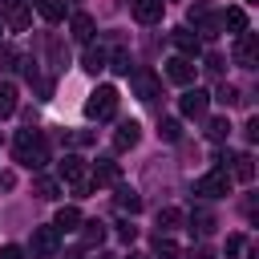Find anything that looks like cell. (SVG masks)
Returning a JSON list of instances; mask_svg holds the SVG:
<instances>
[{
  "instance_id": "14",
  "label": "cell",
  "mask_w": 259,
  "mask_h": 259,
  "mask_svg": "<svg viewBox=\"0 0 259 259\" xmlns=\"http://www.w3.org/2000/svg\"><path fill=\"white\" fill-rule=\"evenodd\" d=\"M117 174H121V170H117L113 158H97V162H93V186H113Z\"/></svg>"
},
{
  "instance_id": "30",
  "label": "cell",
  "mask_w": 259,
  "mask_h": 259,
  "mask_svg": "<svg viewBox=\"0 0 259 259\" xmlns=\"http://www.w3.org/2000/svg\"><path fill=\"white\" fill-rule=\"evenodd\" d=\"M214 101H219V105H239L243 97H239V89H235V85H227V81H223V85H219V93H214Z\"/></svg>"
},
{
  "instance_id": "12",
  "label": "cell",
  "mask_w": 259,
  "mask_h": 259,
  "mask_svg": "<svg viewBox=\"0 0 259 259\" xmlns=\"http://www.w3.org/2000/svg\"><path fill=\"white\" fill-rule=\"evenodd\" d=\"M134 93H138L142 101H154V97H158V77H154L150 69H134Z\"/></svg>"
},
{
  "instance_id": "24",
  "label": "cell",
  "mask_w": 259,
  "mask_h": 259,
  "mask_svg": "<svg viewBox=\"0 0 259 259\" xmlns=\"http://www.w3.org/2000/svg\"><path fill=\"white\" fill-rule=\"evenodd\" d=\"M12 113H16V85L0 81V117H12Z\"/></svg>"
},
{
  "instance_id": "38",
  "label": "cell",
  "mask_w": 259,
  "mask_h": 259,
  "mask_svg": "<svg viewBox=\"0 0 259 259\" xmlns=\"http://www.w3.org/2000/svg\"><path fill=\"white\" fill-rule=\"evenodd\" d=\"M186 259H210V251H206V247H190V251H186Z\"/></svg>"
},
{
  "instance_id": "10",
  "label": "cell",
  "mask_w": 259,
  "mask_h": 259,
  "mask_svg": "<svg viewBox=\"0 0 259 259\" xmlns=\"http://www.w3.org/2000/svg\"><path fill=\"white\" fill-rule=\"evenodd\" d=\"M166 77H170L174 85H190V81H194V61H190V57H170V61H166Z\"/></svg>"
},
{
  "instance_id": "2",
  "label": "cell",
  "mask_w": 259,
  "mask_h": 259,
  "mask_svg": "<svg viewBox=\"0 0 259 259\" xmlns=\"http://www.w3.org/2000/svg\"><path fill=\"white\" fill-rule=\"evenodd\" d=\"M113 113H117V89L113 85H97L89 93V101H85V117L89 121H109Z\"/></svg>"
},
{
  "instance_id": "37",
  "label": "cell",
  "mask_w": 259,
  "mask_h": 259,
  "mask_svg": "<svg viewBox=\"0 0 259 259\" xmlns=\"http://www.w3.org/2000/svg\"><path fill=\"white\" fill-rule=\"evenodd\" d=\"M117 235H121V239H125V243H134V235H138V231H134V227H130V223H121V227H117Z\"/></svg>"
},
{
  "instance_id": "20",
  "label": "cell",
  "mask_w": 259,
  "mask_h": 259,
  "mask_svg": "<svg viewBox=\"0 0 259 259\" xmlns=\"http://www.w3.org/2000/svg\"><path fill=\"white\" fill-rule=\"evenodd\" d=\"M69 28H73V40H93V16L89 12H77L69 20Z\"/></svg>"
},
{
  "instance_id": "19",
  "label": "cell",
  "mask_w": 259,
  "mask_h": 259,
  "mask_svg": "<svg viewBox=\"0 0 259 259\" xmlns=\"http://www.w3.org/2000/svg\"><path fill=\"white\" fill-rule=\"evenodd\" d=\"M105 61H109V53H105L101 45H89V49H85L81 69H85V73H101V69H105Z\"/></svg>"
},
{
  "instance_id": "42",
  "label": "cell",
  "mask_w": 259,
  "mask_h": 259,
  "mask_svg": "<svg viewBox=\"0 0 259 259\" xmlns=\"http://www.w3.org/2000/svg\"><path fill=\"white\" fill-rule=\"evenodd\" d=\"M130 259H142V255H130Z\"/></svg>"
},
{
  "instance_id": "39",
  "label": "cell",
  "mask_w": 259,
  "mask_h": 259,
  "mask_svg": "<svg viewBox=\"0 0 259 259\" xmlns=\"http://www.w3.org/2000/svg\"><path fill=\"white\" fill-rule=\"evenodd\" d=\"M247 138H251V142L259 138V117H251V121H247Z\"/></svg>"
},
{
  "instance_id": "23",
  "label": "cell",
  "mask_w": 259,
  "mask_h": 259,
  "mask_svg": "<svg viewBox=\"0 0 259 259\" xmlns=\"http://www.w3.org/2000/svg\"><path fill=\"white\" fill-rule=\"evenodd\" d=\"M36 12L49 24H57V20H65V0H36Z\"/></svg>"
},
{
  "instance_id": "26",
  "label": "cell",
  "mask_w": 259,
  "mask_h": 259,
  "mask_svg": "<svg viewBox=\"0 0 259 259\" xmlns=\"http://www.w3.org/2000/svg\"><path fill=\"white\" fill-rule=\"evenodd\" d=\"M227 134H231V121L227 117H210L206 121V138L210 142H227Z\"/></svg>"
},
{
  "instance_id": "15",
  "label": "cell",
  "mask_w": 259,
  "mask_h": 259,
  "mask_svg": "<svg viewBox=\"0 0 259 259\" xmlns=\"http://www.w3.org/2000/svg\"><path fill=\"white\" fill-rule=\"evenodd\" d=\"M138 138H142V125L138 121H121L117 134H113V150H130V146H138Z\"/></svg>"
},
{
  "instance_id": "29",
  "label": "cell",
  "mask_w": 259,
  "mask_h": 259,
  "mask_svg": "<svg viewBox=\"0 0 259 259\" xmlns=\"http://www.w3.org/2000/svg\"><path fill=\"white\" fill-rule=\"evenodd\" d=\"M32 194H36V198H57L61 186H57L53 178H36V182H32Z\"/></svg>"
},
{
  "instance_id": "22",
  "label": "cell",
  "mask_w": 259,
  "mask_h": 259,
  "mask_svg": "<svg viewBox=\"0 0 259 259\" xmlns=\"http://www.w3.org/2000/svg\"><path fill=\"white\" fill-rule=\"evenodd\" d=\"M117 206L130 210V214H138V210H142V194H138L134 186H117Z\"/></svg>"
},
{
  "instance_id": "35",
  "label": "cell",
  "mask_w": 259,
  "mask_h": 259,
  "mask_svg": "<svg viewBox=\"0 0 259 259\" xmlns=\"http://www.w3.org/2000/svg\"><path fill=\"white\" fill-rule=\"evenodd\" d=\"M239 251H243V235H231V239H227V259H235Z\"/></svg>"
},
{
  "instance_id": "3",
  "label": "cell",
  "mask_w": 259,
  "mask_h": 259,
  "mask_svg": "<svg viewBox=\"0 0 259 259\" xmlns=\"http://www.w3.org/2000/svg\"><path fill=\"white\" fill-rule=\"evenodd\" d=\"M194 194H202V198H223V194H231V174L219 166V170H210V174H202L198 182H194Z\"/></svg>"
},
{
  "instance_id": "44",
  "label": "cell",
  "mask_w": 259,
  "mask_h": 259,
  "mask_svg": "<svg viewBox=\"0 0 259 259\" xmlns=\"http://www.w3.org/2000/svg\"><path fill=\"white\" fill-rule=\"evenodd\" d=\"M0 36H4V28H0Z\"/></svg>"
},
{
  "instance_id": "17",
  "label": "cell",
  "mask_w": 259,
  "mask_h": 259,
  "mask_svg": "<svg viewBox=\"0 0 259 259\" xmlns=\"http://www.w3.org/2000/svg\"><path fill=\"white\" fill-rule=\"evenodd\" d=\"M53 227H57V235L77 231V227H81V210H77V206H61V210H57V219H53Z\"/></svg>"
},
{
  "instance_id": "6",
  "label": "cell",
  "mask_w": 259,
  "mask_h": 259,
  "mask_svg": "<svg viewBox=\"0 0 259 259\" xmlns=\"http://www.w3.org/2000/svg\"><path fill=\"white\" fill-rule=\"evenodd\" d=\"M0 20H4L12 32H24V28L32 24V12H28L24 0H4V4H0Z\"/></svg>"
},
{
  "instance_id": "8",
  "label": "cell",
  "mask_w": 259,
  "mask_h": 259,
  "mask_svg": "<svg viewBox=\"0 0 259 259\" xmlns=\"http://www.w3.org/2000/svg\"><path fill=\"white\" fill-rule=\"evenodd\" d=\"M206 105H210V93H206V89H186V93L178 97L182 117H202V113H206Z\"/></svg>"
},
{
  "instance_id": "27",
  "label": "cell",
  "mask_w": 259,
  "mask_h": 259,
  "mask_svg": "<svg viewBox=\"0 0 259 259\" xmlns=\"http://www.w3.org/2000/svg\"><path fill=\"white\" fill-rule=\"evenodd\" d=\"M235 162V178L239 182H251L255 178V162H251V154H239V158H231Z\"/></svg>"
},
{
  "instance_id": "21",
  "label": "cell",
  "mask_w": 259,
  "mask_h": 259,
  "mask_svg": "<svg viewBox=\"0 0 259 259\" xmlns=\"http://www.w3.org/2000/svg\"><path fill=\"white\" fill-rule=\"evenodd\" d=\"M77 231H81V243L85 247H101L105 243V223H81Z\"/></svg>"
},
{
  "instance_id": "18",
  "label": "cell",
  "mask_w": 259,
  "mask_h": 259,
  "mask_svg": "<svg viewBox=\"0 0 259 259\" xmlns=\"http://www.w3.org/2000/svg\"><path fill=\"white\" fill-rule=\"evenodd\" d=\"M219 16H223V32H227V28H231V32H247V12H243V8L231 4V8H223Z\"/></svg>"
},
{
  "instance_id": "31",
  "label": "cell",
  "mask_w": 259,
  "mask_h": 259,
  "mask_svg": "<svg viewBox=\"0 0 259 259\" xmlns=\"http://www.w3.org/2000/svg\"><path fill=\"white\" fill-rule=\"evenodd\" d=\"M158 134H162L166 142H178V138H182V125H178V117H162V125H158Z\"/></svg>"
},
{
  "instance_id": "40",
  "label": "cell",
  "mask_w": 259,
  "mask_h": 259,
  "mask_svg": "<svg viewBox=\"0 0 259 259\" xmlns=\"http://www.w3.org/2000/svg\"><path fill=\"white\" fill-rule=\"evenodd\" d=\"M12 186H16V178H12L8 170H4V174H0V190H12Z\"/></svg>"
},
{
  "instance_id": "25",
  "label": "cell",
  "mask_w": 259,
  "mask_h": 259,
  "mask_svg": "<svg viewBox=\"0 0 259 259\" xmlns=\"http://www.w3.org/2000/svg\"><path fill=\"white\" fill-rule=\"evenodd\" d=\"M178 223H182V210H174V206H162L158 210V235H170Z\"/></svg>"
},
{
  "instance_id": "4",
  "label": "cell",
  "mask_w": 259,
  "mask_h": 259,
  "mask_svg": "<svg viewBox=\"0 0 259 259\" xmlns=\"http://www.w3.org/2000/svg\"><path fill=\"white\" fill-rule=\"evenodd\" d=\"M190 24H194V32H198V36H206V40H214V36L223 32V16H219V12H210V8H202V4H194V8H190Z\"/></svg>"
},
{
  "instance_id": "28",
  "label": "cell",
  "mask_w": 259,
  "mask_h": 259,
  "mask_svg": "<svg viewBox=\"0 0 259 259\" xmlns=\"http://www.w3.org/2000/svg\"><path fill=\"white\" fill-rule=\"evenodd\" d=\"M105 65H109L113 73H121V77H130V53H125V49H113V57H109Z\"/></svg>"
},
{
  "instance_id": "16",
  "label": "cell",
  "mask_w": 259,
  "mask_h": 259,
  "mask_svg": "<svg viewBox=\"0 0 259 259\" xmlns=\"http://www.w3.org/2000/svg\"><path fill=\"white\" fill-rule=\"evenodd\" d=\"M214 227H219L214 210H206V206H194V210H190V231H198V235H210Z\"/></svg>"
},
{
  "instance_id": "36",
  "label": "cell",
  "mask_w": 259,
  "mask_h": 259,
  "mask_svg": "<svg viewBox=\"0 0 259 259\" xmlns=\"http://www.w3.org/2000/svg\"><path fill=\"white\" fill-rule=\"evenodd\" d=\"M0 259H24V251H20V247H12V243H8V247H0Z\"/></svg>"
},
{
  "instance_id": "43",
  "label": "cell",
  "mask_w": 259,
  "mask_h": 259,
  "mask_svg": "<svg viewBox=\"0 0 259 259\" xmlns=\"http://www.w3.org/2000/svg\"><path fill=\"white\" fill-rule=\"evenodd\" d=\"M247 4H255V0H247Z\"/></svg>"
},
{
  "instance_id": "9",
  "label": "cell",
  "mask_w": 259,
  "mask_h": 259,
  "mask_svg": "<svg viewBox=\"0 0 259 259\" xmlns=\"http://www.w3.org/2000/svg\"><path fill=\"white\" fill-rule=\"evenodd\" d=\"M170 40H174L178 57H190V61H194V57L202 53V36H198V32H190V28H174V32H170Z\"/></svg>"
},
{
  "instance_id": "41",
  "label": "cell",
  "mask_w": 259,
  "mask_h": 259,
  "mask_svg": "<svg viewBox=\"0 0 259 259\" xmlns=\"http://www.w3.org/2000/svg\"><path fill=\"white\" fill-rule=\"evenodd\" d=\"M93 259H113V255H109V251H97V255H93Z\"/></svg>"
},
{
  "instance_id": "32",
  "label": "cell",
  "mask_w": 259,
  "mask_h": 259,
  "mask_svg": "<svg viewBox=\"0 0 259 259\" xmlns=\"http://www.w3.org/2000/svg\"><path fill=\"white\" fill-rule=\"evenodd\" d=\"M154 255H158V259H178V247H174L166 235H158V239H154Z\"/></svg>"
},
{
  "instance_id": "11",
  "label": "cell",
  "mask_w": 259,
  "mask_h": 259,
  "mask_svg": "<svg viewBox=\"0 0 259 259\" xmlns=\"http://www.w3.org/2000/svg\"><path fill=\"white\" fill-rule=\"evenodd\" d=\"M162 12H166V0H134V20H138V24L162 20Z\"/></svg>"
},
{
  "instance_id": "33",
  "label": "cell",
  "mask_w": 259,
  "mask_h": 259,
  "mask_svg": "<svg viewBox=\"0 0 259 259\" xmlns=\"http://www.w3.org/2000/svg\"><path fill=\"white\" fill-rule=\"evenodd\" d=\"M20 65V53L12 45H0V69H16Z\"/></svg>"
},
{
  "instance_id": "1",
  "label": "cell",
  "mask_w": 259,
  "mask_h": 259,
  "mask_svg": "<svg viewBox=\"0 0 259 259\" xmlns=\"http://www.w3.org/2000/svg\"><path fill=\"white\" fill-rule=\"evenodd\" d=\"M12 154H16V162H20V166L40 170V166L49 162L45 134H40V130H20V134H16V142H12Z\"/></svg>"
},
{
  "instance_id": "13",
  "label": "cell",
  "mask_w": 259,
  "mask_h": 259,
  "mask_svg": "<svg viewBox=\"0 0 259 259\" xmlns=\"http://www.w3.org/2000/svg\"><path fill=\"white\" fill-rule=\"evenodd\" d=\"M61 182H69V186L85 182V158H77V154H65V158H61Z\"/></svg>"
},
{
  "instance_id": "5",
  "label": "cell",
  "mask_w": 259,
  "mask_h": 259,
  "mask_svg": "<svg viewBox=\"0 0 259 259\" xmlns=\"http://www.w3.org/2000/svg\"><path fill=\"white\" fill-rule=\"evenodd\" d=\"M231 57H235L239 69H255V65H259V36H255V32H239Z\"/></svg>"
},
{
  "instance_id": "34",
  "label": "cell",
  "mask_w": 259,
  "mask_h": 259,
  "mask_svg": "<svg viewBox=\"0 0 259 259\" xmlns=\"http://www.w3.org/2000/svg\"><path fill=\"white\" fill-rule=\"evenodd\" d=\"M223 65H227V61H223L219 53H206V73H214V77H219V73H223Z\"/></svg>"
},
{
  "instance_id": "7",
  "label": "cell",
  "mask_w": 259,
  "mask_h": 259,
  "mask_svg": "<svg viewBox=\"0 0 259 259\" xmlns=\"http://www.w3.org/2000/svg\"><path fill=\"white\" fill-rule=\"evenodd\" d=\"M57 247H61L57 227H36V231H32V259H53Z\"/></svg>"
}]
</instances>
